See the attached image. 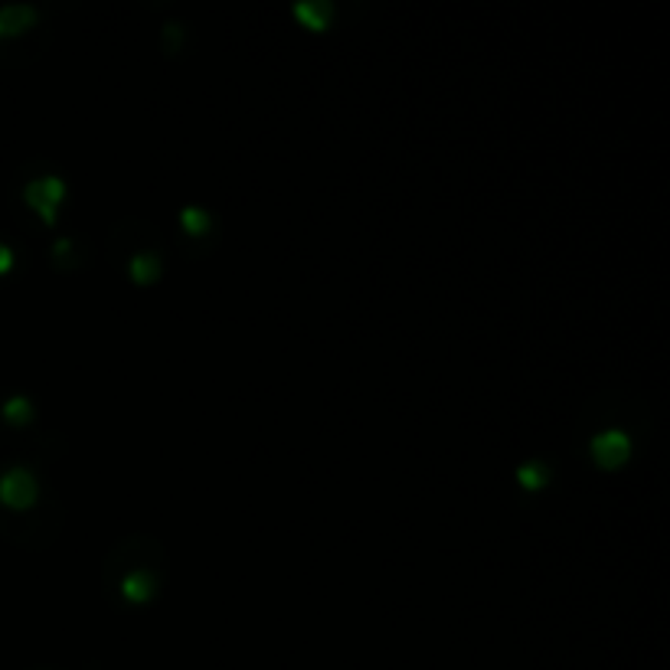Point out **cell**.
<instances>
[{
  "label": "cell",
  "instance_id": "cell-1",
  "mask_svg": "<svg viewBox=\"0 0 670 670\" xmlns=\"http://www.w3.org/2000/svg\"><path fill=\"white\" fill-rule=\"evenodd\" d=\"M37 500V481L30 471L24 468H11L4 477H0V504L11 510H27Z\"/></svg>",
  "mask_w": 670,
  "mask_h": 670
},
{
  "label": "cell",
  "instance_id": "cell-2",
  "mask_svg": "<svg viewBox=\"0 0 670 670\" xmlns=\"http://www.w3.org/2000/svg\"><path fill=\"white\" fill-rule=\"evenodd\" d=\"M628 451H631V442H628L624 432H601V435L592 438V458H595L601 468H618V464H624Z\"/></svg>",
  "mask_w": 670,
  "mask_h": 670
},
{
  "label": "cell",
  "instance_id": "cell-3",
  "mask_svg": "<svg viewBox=\"0 0 670 670\" xmlns=\"http://www.w3.org/2000/svg\"><path fill=\"white\" fill-rule=\"evenodd\" d=\"M60 197H63V184H60L57 177L34 181V184L27 187V203H30L34 210H40L47 220H53V207H57Z\"/></svg>",
  "mask_w": 670,
  "mask_h": 670
},
{
  "label": "cell",
  "instance_id": "cell-4",
  "mask_svg": "<svg viewBox=\"0 0 670 670\" xmlns=\"http://www.w3.org/2000/svg\"><path fill=\"white\" fill-rule=\"evenodd\" d=\"M34 21V8H4L0 11V37L21 34L24 27H30Z\"/></svg>",
  "mask_w": 670,
  "mask_h": 670
},
{
  "label": "cell",
  "instance_id": "cell-5",
  "mask_svg": "<svg viewBox=\"0 0 670 670\" xmlns=\"http://www.w3.org/2000/svg\"><path fill=\"white\" fill-rule=\"evenodd\" d=\"M122 588L132 601H148L151 598V575L148 572H132Z\"/></svg>",
  "mask_w": 670,
  "mask_h": 670
},
{
  "label": "cell",
  "instance_id": "cell-6",
  "mask_svg": "<svg viewBox=\"0 0 670 670\" xmlns=\"http://www.w3.org/2000/svg\"><path fill=\"white\" fill-rule=\"evenodd\" d=\"M132 272H135L138 282H151L158 275V256H138L132 262Z\"/></svg>",
  "mask_w": 670,
  "mask_h": 670
},
{
  "label": "cell",
  "instance_id": "cell-7",
  "mask_svg": "<svg viewBox=\"0 0 670 670\" xmlns=\"http://www.w3.org/2000/svg\"><path fill=\"white\" fill-rule=\"evenodd\" d=\"M543 471H546L543 464H523V468L517 471V481H520L523 487H533V491H536V487L546 481V474H543Z\"/></svg>",
  "mask_w": 670,
  "mask_h": 670
},
{
  "label": "cell",
  "instance_id": "cell-8",
  "mask_svg": "<svg viewBox=\"0 0 670 670\" xmlns=\"http://www.w3.org/2000/svg\"><path fill=\"white\" fill-rule=\"evenodd\" d=\"M4 415H8L11 422H27V419H30V402H27L24 396H17V399H11V402H8Z\"/></svg>",
  "mask_w": 670,
  "mask_h": 670
},
{
  "label": "cell",
  "instance_id": "cell-9",
  "mask_svg": "<svg viewBox=\"0 0 670 670\" xmlns=\"http://www.w3.org/2000/svg\"><path fill=\"white\" fill-rule=\"evenodd\" d=\"M324 14H331V8H311V4H301V8H298V17H301V21H311L314 30L324 27Z\"/></svg>",
  "mask_w": 670,
  "mask_h": 670
},
{
  "label": "cell",
  "instance_id": "cell-10",
  "mask_svg": "<svg viewBox=\"0 0 670 670\" xmlns=\"http://www.w3.org/2000/svg\"><path fill=\"white\" fill-rule=\"evenodd\" d=\"M184 226H187L190 233H197V236H200V233L207 229V213H203V210H194V207H190V210H184Z\"/></svg>",
  "mask_w": 670,
  "mask_h": 670
},
{
  "label": "cell",
  "instance_id": "cell-11",
  "mask_svg": "<svg viewBox=\"0 0 670 670\" xmlns=\"http://www.w3.org/2000/svg\"><path fill=\"white\" fill-rule=\"evenodd\" d=\"M11 262H14L11 249H8V246H0V272H8V269H11Z\"/></svg>",
  "mask_w": 670,
  "mask_h": 670
}]
</instances>
